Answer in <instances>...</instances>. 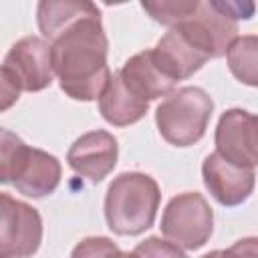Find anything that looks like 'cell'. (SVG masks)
<instances>
[{"label": "cell", "mask_w": 258, "mask_h": 258, "mask_svg": "<svg viewBox=\"0 0 258 258\" xmlns=\"http://www.w3.org/2000/svg\"><path fill=\"white\" fill-rule=\"evenodd\" d=\"M107 48L101 18H83L52 40V71L64 95L75 101H95L101 95L111 77Z\"/></svg>", "instance_id": "obj_1"}, {"label": "cell", "mask_w": 258, "mask_h": 258, "mask_svg": "<svg viewBox=\"0 0 258 258\" xmlns=\"http://www.w3.org/2000/svg\"><path fill=\"white\" fill-rule=\"evenodd\" d=\"M157 181L141 171L117 175L105 196L107 226L119 236H137L153 226L159 208Z\"/></svg>", "instance_id": "obj_2"}, {"label": "cell", "mask_w": 258, "mask_h": 258, "mask_svg": "<svg viewBox=\"0 0 258 258\" xmlns=\"http://www.w3.org/2000/svg\"><path fill=\"white\" fill-rule=\"evenodd\" d=\"M214 113L212 97L200 87H183L171 91L155 109V123L161 137L175 147H189L198 143Z\"/></svg>", "instance_id": "obj_3"}, {"label": "cell", "mask_w": 258, "mask_h": 258, "mask_svg": "<svg viewBox=\"0 0 258 258\" xmlns=\"http://www.w3.org/2000/svg\"><path fill=\"white\" fill-rule=\"evenodd\" d=\"M214 230V212L198 191H185L169 200L161 216L163 236L181 250L202 248Z\"/></svg>", "instance_id": "obj_4"}, {"label": "cell", "mask_w": 258, "mask_h": 258, "mask_svg": "<svg viewBox=\"0 0 258 258\" xmlns=\"http://www.w3.org/2000/svg\"><path fill=\"white\" fill-rule=\"evenodd\" d=\"M42 242L40 214L10 194L0 191V258H22Z\"/></svg>", "instance_id": "obj_5"}, {"label": "cell", "mask_w": 258, "mask_h": 258, "mask_svg": "<svg viewBox=\"0 0 258 258\" xmlns=\"http://www.w3.org/2000/svg\"><path fill=\"white\" fill-rule=\"evenodd\" d=\"M4 67L16 85L28 93L50 87L54 77L50 44L38 36H24L14 42L4 58Z\"/></svg>", "instance_id": "obj_6"}, {"label": "cell", "mask_w": 258, "mask_h": 258, "mask_svg": "<svg viewBox=\"0 0 258 258\" xmlns=\"http://www.w3.org/2000/svg\"><path fill=\"white\" fill-rule=\"evenodd\" d=\"M216 153L224 159L256 167L258 163V119L244 109H228L216 127Z\"/></svg>", "instance_id": "obj_7"}, {"label": "cell", "mask_w": 258, "mask_h": 258, "mask_svg": "<svg viewBox=\"0 0 258 258\" xmlns=\"http://www.w3.org/2000/svg\"><path fill=\"white\" fill-rule=\"evenodd\" d=\"M177 26L202 52L208 54V58L224 56L230 42L238 34L236 20L218 12L210 0H202L198 10L185 20L177 22Z\"/></svg>", "instance_id": "obj_8"}, {"label": "cell", "mask_w": 258, "mask_h": 258, "mask_svg": "<svg viewBox=\"0 0 258 258\" xmlns=\"http://www.w3.org/2000/svg\"><path fill=\"white\" fill-rule=\"evenodd\" d=\"M117 139L111 133L97 129L75 139L67 153V161L75 173L87 177L91 183H99L117 165Z\"/></svg>", "instance_id": "obj_9"}, {"label": "cell", "mask_w": 258, "mask_h": 258, "mask_svg": "<svg viewBox=\"0 0 258 258\" xmlns=\"http://www.w3.org/2000/svg\"><path fill=\"white\" fill-rule=\"evenodd\" d=\"M204 185L210 189L214 200L222 206H240L254 189V167H242L220 153H210L202 165Z\"/></svg>", "instance_id": "obj_10"}, {"label": "cell", "mask_w": 258, "mask_h": 258, "mask_svg": "<svg viewBox=\"0 0 258 258\" xmlns=\"http://www.w3.org/2000/svg\"><path fill=\"white\" fill-rule=\"evenodd\" d=\"M157 67L175 83L189 79L194 73H198L210 58L206 52H202L181 30L177 24H173L155 44L151 50Z\"/></svg>", "instance_id": "obj_11"}, {"label": "cell", "mask_w": 258, "mask_h": 258, "mask_svg": "<svg viewBox=\"0 0 258 258\" xmlns=\"http://www.w3.org/2000/svg\"><path fill=\"white\" fill-rule=\"evenodd\" d=\"M119 77L133 95L147 103L159 97H167L177 85L157 67L151 50H143L131 56L119 71Z\"/></svg>", "instance_id": "obj_12"}, {"label": "cell", "mask_w": 258, "mask_h": 258, "mask_svg": "<svg viewBox=\"0 0 258 258\" xmlns=\"http://www.w3.org/2000/svg\"><path fill=\"white\" fill-rule=\"evenodd\" d=\"M60 183V163L54 155L42 149H28L26 161L12 185L26 198H44Z\"/></svg>", "instance_id": "obj_13"}, {"label": "cell", "mask_w": 258, "mask_h": 258, "mask_svg": "<svg viewBox=\"0 0 258 258\" xmlns=\"http://www.w3.org/2000/svg\"><path fill=\"white\" fill-rule=\"evenodd\" d=\"M147 109L149 103L133 95L121 81L119 73L109 77L105 89L99 95V111L103 119L115 127H127L131 123H137L145 117Z\"/></svg>", "instance_id": "obj_14"}, {"label": "cell", "mask_w": 258, "mask_h": 258, "mask_svg": "<svg viewBox=\"0 0 258 258\" xmlns=\"http://www.w3.org/2000/svg\"><path fill=\"white\" fill-rule=\"evenodd\" d=\"M83 18H101L93 0H38L36 22L48 40H54L62 30Z\"/></svg>", "instance_id": "obj_15"}, {"label": "cell", "mask_w": 258, "mask_h": 258, "mask_svg": "<svg viewBox=\"0 0 258 258\" xmlns=\"http://www.w3.org/2000/svg\"><path fill=\"white\" fill-rule=\"evenodd\" d=\"M256 52H258V38L254 34L248 36H236L226 54H228V67L232 71V75L248 85V87H256L258 83V73H256Z\"/></svg>", "instance_id": "obj_16"}, {"label": "cell", "mask_w": 258, "mask_h": 258, "mask_svg": "<svg viewBox=\"0 0 258 258\" xmlns=\"http://www.w3.org/2000/svg\"><path fill=\"white\" fill-rule=\"evenodd\" d=\"M28 149L30 147L16 133L0 127V183H12L16 179L26 161Z\"/></svg>", "instance_id": "obj_17"}, {"label": "cell", "mask_w": 258, "mask_h": 258, "mask_svg": "<svg viewBox=\"0 0 258 258\" xmlns=\"http://www.w3.org/2000/svg\"><path fill=\"white\" fill-rule=\"evenodd\" d=\"M202 0H141V8L147 16L159 24L173 26L191 16Z\"/></svg>", "instance_id": "obj_18"}, {"label": "cell", "mask_w": 258, "mask_h": 258, "mask_svg": "<svg viewBox=\"0 0 258 258\" xmlns=\"http://www.w3.org/2000/svg\"><path fill=\"white\" fill-rule=\"evenodd\" d=\"M210 4L232 20H250L256 12L254 0H210Z\"/></svg>", "instance_id": "obj_19"}, {"label": "cell", "mask_w": 258, "mask_h": 258, "mask_svg": "<svg viewBox=\"0 0 258 258\" xmlns=\"http://www.w3.org/2000/svg\"><path fill=\"white\" fill-rule=\"evenodd\" d=\"M113 254H123L109 238H85L75 250H73V256L79 258V256H113Z\"/></svg>", "instance_id": "obj_20"}, {"label": "cell", "mask_w": 258, "mask_h": 258, "mask_svg": "<svg viewBox=\"0 0 258 258\" xmlns=\"http://www.w3.org/2000/svg\"><path fill=\"white\" fill-rule=\"evenodd\" d=\"M135 256H183V250L159 238H147L133 250Z\"/></svg>", "instance_id": "obj_21"}, {"label": "cell", "mask_w": 258, "mask_h": 258, "mask_svg": "<svg viewBox=\"0 0 258 258\" xmlns=\"http://www.w3.org/2000/svg\"><path fill=\"white\" fill-rule=\"evenodd\" d=\"M18 97H20V87L6 71V67H0V113L8 111L18 101Z\"/></svg>", "instance_id": "obj_22"}, {"label": "cell", "mask_w": 258, "mask_h": 258, "mask_svg": "<svg viewBox=\"0 0 258 258\" xmlns=\"http://www.w3.org/2000/svg\"><path fill=\"white\" fill-rule=\"evenodd\" d=\"M103 4H107V6H117V4H125V2H129V0H101Z\"/></svg>", "instance_id": "obj_23"}]
</instances>
